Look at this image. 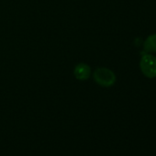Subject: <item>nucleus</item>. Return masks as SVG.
Wrapping results in <instances>:
<instances>
[{"instance_id":"4","label":"nucleus","mask_w":156,"mask_h":156,"mask_svg":"<svg viewBox=\"0 0 156 156\" xmlns=\"http://www.w3.org/2000/svg\"><path fill=\"white\" fill-rule=\"evenodd\" d=\"M143 49L147 53L156 52V33L149 35L144 42H143Z\"/></svg>"},{"instance_id":"3","label":"nucleus","mask_w":156,"mask_h":156,"mask_svg":"<svg viewBox=\"0 0 156 156\" xmlns=\"http://www.w3.org/2000/svg\"><path fill=\"white\" fill-rule=\"evenodd\" d=\"M92 74L91 67L86 62H79L73 69V75L77 80L87 81Z\"/></svg>"},{"instance_id":"1","label":"nucleus","mask_w":156,"mask_h":156,"mask_svg":"<svg viewBox=\"0 0 156 156\" xmlns=\"http://www.w3.org/2000/svg\"><path fill=\"white\" fill-rule=\"evenodd\" d=\"M92 75L94 81L102 87H111L117 82L115 73L107 67H98Z\"/></svg>"},{"instance_id":"2","label":"nucleus","mask_w":156,"mask_h":156,"mask_svg":"<svg viewBox=\"0 0 156 156\" xmlns=\"http://www.w3.org/2000/svg\"><path fill=\"white\" fill-rule=\"evenodd\" d=\"M140 69L145 77L150 79L156 78V56L151 53L142 55L140 60Z\"/></svg>"}]
</instances>
